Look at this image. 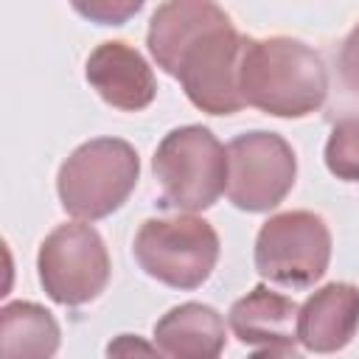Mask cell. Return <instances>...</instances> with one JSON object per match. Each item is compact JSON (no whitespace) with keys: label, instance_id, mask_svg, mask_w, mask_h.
<instances>
[{"label":"cell","instance_id":"cell-19","mask_svg":"<svg viewBox=\"0 0 359 359\" xmlns=\"http://www.w3.org/2000/svg\"><path fill=\"white\" fill-rule=\"evenodd\" d=\"M247 359H303V353L294 348V342H272L250 353Z\"/></svg>","mask_w":359,"mask_h":359},{"label":"cell","instance_id":"cell-17","mask_svg":"<svg viewBox=\"0 0 359 359\" xmlns=\"http://www.w3.org/2000/svg\"><path fill=\"white\" fill-rule=\"evenodd\" d=\"M339 76H342V84L353 95H359V22L351 28V34L342 42V50H339Z\"/></svg>","mask_w":359,"mask_h":359},{"label":"cell","instance_id":"cell-10","mask_svg":"<svg viewBox=\"0 0 359 359\" xmlns=\"http://www.w3.org/2000/svg\"><path fill=\"white\" fill-rule=\"evenodd\" d=\"M359 331V286L325 283L297 311V342L314 353L342 351Z\"/></svg>","mask_w":359,"mask_h":359},{"label":"cell","instance_id":"cell-18","mask_svg":"<svg viewBox=\"0 0 359 359\" xmlns=\"http://www.w3.org/2000/svg\"><path fill=\"white\" fill-rule=\"evenodd\" d=\"M140 0H135V3H76V11H81L84 17H93V20H98L101 25H118V22H123L129 14H135V11H140Z\"/></svg>","mask_w":359,"mask_h":359},{"label":"cell","instance_id":"cell-5","mask_svg":"<svg viewBox=\"0 0 359 359\" xmlns=\"http://www.w3.org/2000/svg\"><path fill=\"white\" fill-rule=\"evenodd\" d=\"M255 269L261 278L306 289L317 283L331 261V230L311 210H286L269 216L255 236Z\"/></svg>","mask_w":359,"mask_h":359},{"label":"cell","instance_id":"cell-8","mask_svg":"<svg viewBox=\"0 0 359 359\" xmlns=\"http://www.w3.org/2000/svg\"><path fill=\"white\" fill-rule=\"evenodd\" d=\"M227 199L247 213L278 208L294 185L297 160L292 146L275 132H247L227 146Z\"/></svg>","mask_w":359,"mask_h":359},{"label":"cell","instance_id":"cell-14","mask_svg":"<svg viewBox=\"0 0 359 359\" xmlns=\"http://www.w3.org/2000/svg\"><path fill=\"white\" fill-rule=\"evenodd\" d=\"M62 342L56 317L31 300L6 303L0 311V359H53Z\"/></svg>","mask_w":359,"mask_h":359},{"label":"cell","instance_id":"cell-1","mask_svg":"<svg viewBox=\"0 0 359 359\" xmlns=\"http://www.w3.org/2000/svg\"><path fill=\"white\" fill-rule=\"evenodd\" d=\"M238 95L275 118H306L325 104L328 73L320 53L292 36L244 39Z\"/></svg>","mask_w":359,"mask_h":359},{"label":"cell","instance_id":"cell-13","mask_svg":"<svg viewBox=\"0 0 359 359\" xmlns=\"http://www.w3.org/2000/svg\"><path fill=\"white\" fill-rule=\"evenodd\" d=\"M297 311L300 306L272 292L269 286H255L230 306L227 323L238 342L244 345H272L297 339Z\"/></svg>","mask_w":359,"mask_h":359},{"label":"cell","instance_id":"cell-6","mask_svg":"<svg viewBox=\"0 0 359 359\" xmlns=\"http://www.w3.org/2000/svg\"><path fill=\"white\" fill-rule=\"evenodd\" d=\"M39 283L59 306H84L109 283V252L93 224L70 222L45 236L36 255Z\"/></svg>","mask_w":359,"mask_h":359},{"label":"cell","instance_id":"cell-12","mask_svg":"<svg viewBox=\"0 0 359 359\" xmlns=\"http://www.w3.org/2000/svg\"><path fill=\"white\" fill-rule=\"evenodd\" d=\"M227 14L208 0H171L157 6L149 22L146 45L154 56L157 67H163L168 76H174L180 53L213 22L224 20Z\"/></svg>","mask_w":359,"mask_h":359},{"label":"cell","instance_id":"cell-4","mask_svg":"<svg viewBox=\"0 0 359 359\" xmlns=\"http://www.w3.org/2000/svg\"><path fill=\"white\" fill-rule=\"evenodd\" d=\"M132 250L149 278L171 289H196L216 269L219 236L210 222L191 213L157 216L140 224Z\"/></svg>","mask_w":359,"mask_h":359},{"label":"cell","instance_id":"cell-3","mask_svg":"<svg viewBox=\"0 0 359 359\" xmlns=\"http://www.w3.org/2000/svg\"><path fill=\"white\" fill-rule=\"evenodd\" d=\"M151 171L163 188L165 208L205 210L227 191V149L208 126H180L160 140Z\"/></svg>","mask_w":359,"mask_h":359},{"label":"cell","instance_id":"cell-7","mask_svg":"<svg viewBox=\"0 0 359 359\" xmlns=\"http://www.w3.org/2000/svg\"><path fill=\"white\" fill-rule=\"evenodd\" d=\"M244 39L230 17L205 28L177 59L174 79H180L188 101L208 115H233L244 107L238 95V62Z\"/></svg>","mask_w":359,"mask_h":359},{"label":"cell","instance_id":"cell-2","mask_svg":"<svg viewBox=\"0 0 359 359\" xmlns=\"http://www.w3.org/2000/svg\"><path fill=\"white\" fill-rule=\"evenodd\" d=\"M140 177V160L132 143L121 137H93L81 143L59 168L56 191L65 213L95 222L115 213Z\"/></svg>","mask_w":359,"mask_h":359},{"label":"cell","instance_id":"cell-15","mask_svg":"<svg viewBox=\"0 0 359 359\" xmlns=\"http://www.w3.org/2000/svg\"><path fill=\"white\" fill-rule=\"evenodd\" d=\"M325 165L337 180L359 182V115L339 118L325 143Z\"/></svg>","mask_w":359,"mask_h":359},{"label":"cell","instance_id":"cell-9","mask_svg":"<svg viewBox=\"0 0 359 359\" xmlns=\"http://www.w3.org/2000/svg\"><path fill=\"white\" fill-rule=\"evenodd\" d=\"M84 76L109 107L123 112L146 109L157 95V81L149 62L121 39L101 42L87 56Z\"/></svg>","mask_w":359,"mask_h":359},{"label":"cell","instance_id":"cell-11","mask_svg":"<svg viewBox=\"0 0 359 359\" xmlns=\"http://www.w3.org/2000/svg\"><path fill=\"white\" fill-rule=\"evenodd\" d=\"M154 342L168 359H219L227 331L216 309L191 300L154 323Z\"/></svg>","mask_w":359,"mask_h":359},{"label":"cell","instance_id":"cell-16","mask_svg":"<svg viewBox=\"0 0 359 359\" xmlns=\"http://www.w3.org/2000/svg\"><path fill=\"white\" fill-rule=\"evenodd\" d=\"M107 359H165L151 342L135 334H118L107 345Z\"/></svg>","mask_w":359,"mask_h":359}]
</instances>
